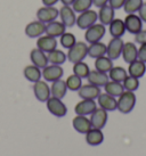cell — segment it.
Masks as SVG:
<instances>
[{
	"instance_id": "cb8c5ba5",
	"label": "cell",
	"mask_w": 146,
	"mask_h": 156,
	"mask_svg": "<svg viewBox=\"0 0 146 156\" xmlns=\"http://www.w3.org/2000/svg\"><path fill=\"white\" fill-rule=\"evenodd\" d=\"M87 80H88V83H91V84L100 88V87H104L108 82L110 78H108V73L99 72L97 69H95V71H90L89 75L87 76Z\"/></svg>"
},
{
	"instance_id": "4dcf8cb0",
	"label": "cell",
	"mask_w": 146,
	"mask_h": 156,
	"mask_svg": "<svg viewBox=\"0 0 146 156\" xmlns=\"http://www.w3.org/2000/svg\"><path fill=\"white\" fill-rule=\"evenodd\" d=\"M48 61L50 64H54V65H62L64 64L66 59H68V56L64 51H62L60 49H54L52 51H49L47 54Z\"/></svg>"
},
{
	"instance_id": "44dd1931",
	"label": "cell",
	"mask_w": 146,
	"mask_h": 156,
	"mask_svg": "<svg viewBox=\"0 0 146 156\" xmlns=\"http://www.w3.org/2000/svg\"><path fill=\"white\" fill-rule=\"evenodd\" d=\"M30 59L32 62V64L35 66H38L39 69H43L48 65V57L46 55V52H43L42 50H40L39 48H35L32 49L30 52Z\"/></svg>"
},
{
	"instance_id": "e575fe53",
	"label": "cell",
	"mask_w": 146,
	"mask_h": 156,
	"mask_svg": "<svg viewBox=\"0 0 146 156\" xmlns=\"http://www.w3.org/2000/svg\"><path fill=\"white\" fill-rule=\"evenodd\" d=\"M143 0H126L123 5V10L126 14H137L139 8L142 7Z\"/></svg>"
},
{
	"instance_id": "ba28073f",
	"label": "cell",
	"mask_w": 146,
	"mask_h": 156,
	"mask_svg": "<svg viewBox=\"0 0 146 156\" xmlns=\"http://www.w3.org/2000/svg\"><path fill=\"white\" fill-rule=\"evenodd\" d=\"M24 32H25L26 37H29L31 39L39 38V37L45 34V32H46V24L42 23L41 21H39V20L32 21V22L26 24Z\"/></svg>"
},
{
	"instance_id": "8992f818",
	"label": "cell",
	"mask_w": 146,
	"mask_h": 156,
	"mask_svg": "<svg viewBox=\"0 0 146 156\" xmlns=\"http://www.w3.org/2000/svg\"><path fill=\"white\" fill-rule=\"evenodd\" d=\"M58 15H60V9H57L54 6H43L37 10V20L41 21L45 24L57 20Z\"/></svg>"
},
{
	"instance_id": "30bf717a",
	"label": "cell",
	"mask_w": 146,
	"mask_h": 156,
	"mask_svg": "<svg viewBox=\"0 0 146 156\" xmlns=\"http://www.w3.org/2000/svg\"><path fill=\"white\" fill-rule=\"evenodd\" d=\"M108 111H105L103 108H96L94 112L90 114V123L91 126L95 128V129H103L104 126H106L108 123Z\"/></svg>"
},
{
	"instance_id": "b9f144b4",
	"label": "cell",
	"mask_w": 146,
	"mask_h": 156,
	"mask_svg": "<svg viewBox=\"0 0 146 156\" xmlns=\"http://www.w3.org/2000/svg\"><path fill=\"white\" fill-rule=\"evenodd\" d=\"M126 0H108V5L111 6L113 9H120L123 8V5H125Z\"/></svg>"
},
{
	"instance_id": "ab89813d",
	"label": "cell",
	"mask_w": 146,
	"mask_h": 156,
	"mask_svg": "<svg viewBox=\"0 0 146 156\" xmlns=\"http://www.w3.org/2000/svg\"><path fill=\"white\" fill-rule=\"evenodd\" d=\"M135 42L139 44H146V30L143 29L142 31H139L138 33L135 34Z\"/></svg>"
},
{
	"instance_id": "6da1fadb",
	"label": "cell",
	"mask_w": 146,
	"mask_h": 156,
	"mask_svg": "<svg viewBox=\"0 0 146 156\" xmlns=\"http://www.w3.org/2000/svg\"><path fill=\"white\" fill-rule=\"evenodd\" d=\"M118 111L122 114H129L136 105V95L133 91L125 90L118 97Z\"/></svg>"
},
{
	"instance_id": "7a4b0ae2",
	"label": "cell",
	"mask_w": 146,
	"mask_h": 156,
	"mask_svg": "<svg viewBox=\"0 0 146 156\" xmlns=\"http://www.w3.org/2000/svg\"><path fill=\"white\" fill-rule=\"evenodd\" d=\"M66 56H68V59L73 64L78 62H82L88 56V44L82 41H77L75 44L69 49Z\"/></svg>"
},
{
	"instance_id": "4fadbf2b",
	"label": "cell",
	"mask_w": 146,
	"mask_h": 156,
	"mask_svg": "<svg viewBox=\"0 0 146 156\" xmlns=\"http://www.w3.org/2000/svg\"><path fill=\"white\" fill-rule=\"evenodd\" d=\"M41 73H42V76L46 81H48V82H54V81H56V80H58V79H60L63 76L64 71H63L60 65L50 64V65H47L46 67H43Z\"/></svg>"
},
{
	"instance_id": "5bb4252c",
	"label": "cell",
	"mask_w": 146,
	"mask_h": 156,
	"mask_svg": "<svg viewBox=\"0 0 146 156\" xmlns=\"http://www.w3.org/2000/svg\"><path fill=\"white\" fill-rule=\"evenodd\" d=\"M78 95L81 99H97V97L100 95V88L94 86L91 83L82 84L81 88L78 90Z\"/></svg>"
},
{
	"instance_id": "d6a6232c",
	"label": "cell",
	"mask_w": 146,
	"mask_h": 156,
	"mask_svg": "<svg viewBox=\"0 0 146 156\" xmlns=\"http://www.w3.org/2000/svg\"><path fill=\"white\" fill-rule=\"evenodd\" d=\"M128 72L126 71L123 67L121 66H113L111 71L108 72V78L112 81H116V82H123V80L127 78Z\"/></svg>"
},
{
	"instance_id": "f35d334b",
	"label": "cell",
	"mask_w": 146,
	"mask_h": 156,
	"mask_svg": "<svg viewBox=\"0 0 146 156\" xmlns=\"http://www.w3.org/2000/svg\"><path fill=\"white\" fill-rule=\"evenodd\" d=\"M122 84H123L125 90L135 92V91L139 88V79L133 78V76H131V75H127V78L123 80Z\"/></svg>"
},
{
	"instance_id": "83f0119b",
	"label": "cell",
	"mask_w": 146,
	"mask_h": 156,
	"mask_svg": "<svg viewBox=\"0 0 146 156\" xmlns=\"http://www.w3.org/2000/svg\"><path fill=\"white\" fill-rule=\"evenodd\" d=\"M104 55H106V44H103L102 41L94 42L88 46V56H90L91 58L96 59Z\"/></svg>"
},
{
	"instance_id": "d4e9b609",
	"label": "cell",
	"mask_w": 146,
	"mask_h": 156,
	"mask_svg": "<svg viewBox=\"0 0 146 156\" xmlns=\"http://www.w3.org/2000/svg\"><path fill=\"white\" fill-rule=\"evenodd\" d=\"M127 72H128V75H131L133 78H143L144 74L146 73V63L139 61V59L131 62V63H129Z\"/></svg>"
},
{
	"instance_id": "7bdbcfd3",
	"label": "cell",
	"mask_w": 146,
	"mask_h": 156,
	"mask_svg": "<svg viewBox=\"0 0 146 156\" xmlns=\"http://www.w3.org/2000/svg\"><path fill=\"white\" fill-rule=\"evenodd\" d=\"M138 16L141 17L143 23H146V2H143L142 7L138 10Z\"/></svg>"
},
{
	"instance_id": "3957f363",
	"label": "cell",
	"mask_w": 146,
	"mask_h": 156,
	"mask_svg": "<svg viewBox=\"0 0 146 156\" xmlns=\"http://www.w3.org/2000/svg\"><path fill=\"white\" fill-rule=\"evenodd\" d=\"M97 21H98V14L96 10L90 8L78 15L75 25H78V27L81 29V30H87L88 27L94 25Z\"/></svg>"
},
{
	"instance_id": "5b68a950",
	"label": "cell",
	"mask_w": 146,
	"mask_h": 156,
	"mask_svg": "<svg viewBox=\"0 0 146 156\" xmlns=\"http://www.w3.org/2000/svg\"><path fill=\"white\" fill-rule=\"evenodd\" d=\"M46 105H47V109L49 111V113L56 117H63L68 114V107L60 98L50 97L46 101Z\"/></svg>"
},
{
	"instance_id": "e0dca14e",
	"label": "cell",
	"mask_w": 146,
	"mask_h": 156,
	"mask_svg": "<svg viewBox=\"0 0 146 156\" xmlns=\"http://www.w3.org/2000/svg\"><path fill=\"white\" fill-rule=\"evenodd\" d=\"M37 48L42 50L43 52L48 54L49 51H52V50L57 48V40L54 37L43 34L41 37H39L38 40H37Z\"/></svg>"
},
{
	"instance_id": "603a6c76",
	"label": "cell",
	"mask_w": 146,
	"mask_h": 156,
	"mask_svg": "<svg viewBox=\"0 0 146 156\" xmlns=\"http://www.w3.org/2000/svg\"><path fill=\"white\" fill-rule=\"evenodd\" d=\"M98 21L103 25H108L115 18V9H113L110 5H105L103 7H100L98 10Z\"/></svg>"
},
{
	"instance_id": "8d00e7d4",
	"label": "cell",
	"mask_w": 146,
	"mask_h": 156,
	"mask_svg": "<svg viewBox=\"0 0 146 156\" xmlns=\"http://www.w3.org/2000/svg\"><path fill=\"white\" fill-rule=\"evenodd\" d=\"M65 83H66L68 90L78 91L82 86V79L79 78L75 74H72V75H70L69 78L65 80Z\"/></svg>"
},
{
	"instance_id": "836d02e7",
	"label": "cell",
	"mask_w": 146,
	"mask_h": 156,
	"mask_svg": "<svg viewBox=\"0 0 146 156\" xmlns=\"http://www.w3.org/2000/svg\"><path fill=\"white\" fill-rule=\"evenodd\" d=\"M90 73V69L89 65L85 63V62H78L73 64V74L78 75L79 78L81 79H87V76Z\"/></svg>"
},
{
	"instance_id": "4316f807",
	"label": "cell",
	"mask_w": 146,
	"mask_h": 156,
	"mask_svg": "<svg viewBox=\"0 0 146 156\" xmlns=\"http://www.w3.org/2000/svg\"><path fill=\"white\" fill-rule=\"evenodd\" d=\"M86 141L90 146H98L104 141V134L100 129L91 128L86 133Z\"/></svg>"
},
{
	"instance_id": "7c38bea8",
	"label": "cell",
	"mask_w": 146,
	"mask_h": 156,
	"mask_svg": "<svg viewBox=\"0 0 146 156\" xmlns=\"http://www.w3.org/2000/svg\"><path fill=\"white\" fill-rule=\"evenodd\" d=\"M58 17L60 18V22L66 27H72L75 25V22H77V13L73 10L72 6H64L63 5V7L60 9Z\"/></svg>"
},
{
	"instance_id": "d590c367",
	"label": "cell",
	"mask_w": 146,
	"mask_h": 156,
	"mask_svg": "<svg viewBox=\"0 0 146 156\" xmlns=\"http://www.w3.org/2000/svg\"><path fill=\"white\" fill-rule=\"evenodd\" d=\"M60 42L62 44V47L65 48L69 50L70 48L73 47L75 42H77V39H75V35L71 33V32H65L60 37Z\"/></svg>"
},
{
	"instance_id": "8fae6325",
	"label": "cell",
	"mask_w": 146,
	"mask_h": 156,
	"mask_svg": "<svg viewBox=\"0 0 146 156\" xmlns=\"http://www.w3.org/2000/svg\"><path fill=\"white\" fill-rule=\"evenodd\" d=\"M33 92H35V98L41 103H46L52 96L50 95V87L47 84V81H42V80H39L35 82Z\"/></svg>"
},
{
	"instance_id": "277c9868",
	"label": "cell",
	"mask_w": 146,
	"mask_h": 156,
	"mask_svg": "<svg viewBox=\"0 0 146 156\" xmlns=\"http://www.w3.org/2000/svg\"><path fill=\"white\" fill-rule=\"evenodd\" d=\"M106 33V27L102 23H95L94 25L88 27L85 32V40L88 44H94L98 42L104 38Z\"/></svg>"
},
{
	"instance_id": "f546056e",
	"label": "cell",
	"mask_w": 146,
	"mask_h": 156,
	"mask_svg": "<svg viewBox=\"0 0 146 156\" xmlns=\"http://www.w3.org/2000/svg\"><path fill=\"white\" fill-rule=\"evenodd\" d=\"M113 67V61L106 55L100 56L96 58L95 61V69L99 71V72H104V73H108L111 69Z\"/></svg>"
},
{
	"instance_id": "f1b7e54d",
	"label": "cell",
	"mask_w": 146,
	"mask_h": 156,
	"mask_svg": "<svg viewBox=\"0 0 146 156\" xmlns=\"http://www.w3.org/2000/svg\"><path fill=\"white\" fill-rule=\"evenodd\" d=\"M23 74H24V76L27 81H30V82H37L40 80V78L42 76V73H41V71L39 69L38 66L35 65H27L25 66V69L23 71Z\"/></svg>"
},
{
	"instance_id": "74e56055",
	"label": "cell",
	"mask_w": 146,
	"mask_h": 156,
	"mask_svg": "<svg viewBox=\"0 0 146 156\" xmlns=\"http://www.w3.org/2000/svg\"><path fill=\"white\" fill-rule=\"evenodd\" d=\"M93 0H75L72 5V8L75 13H82L91 8Z\"/></svg>"
},
{
	"instance_id": "484cf974",
	"label": "cell",
	"mask_w": 146,
	"mask_h": 156,
	"mask_svg": "<svg viewBox=\"0 0 146 156\" xmlns=\"http://www.w3.org/2000/svg\"><path fill=\"white\" fill-rule=\"evenodd\" d=\"M66 91H68V87H66V83L64 80L58 79L52 83L50 86V95L52 97H56V98H64L66 95Z\"/></svg>"
},
{
	"instance_id": "ac0fdd59",
	"label": "cell",
	"mask_w": 146,
	"mask_h": 156,
	"mask_svg": "<svg viewBox=\"0 0 146 156\" xmlns=\"http://www.w3.org/2000/svg\"><path fill=\"white\" fill-rule=\"evenodd\" d=\"M72 126L77 132L83 133V134H86L87 132L93 128L90 123V120L87 116H85V115H77V116L72 120Z\"/></svg>"
},
{
	"instance_id": "ffe728a7",
	"label": "cell",
	"mask_w": 146,
	"mask_h": 156,
	"mask_svg": "<svg viewBox=\"0 0 146 156\" xmlns=\"http://www.w3.org/2000/svg\"><path fill=\"white\" fill-rule=\"evenodd\" d=\"M66 32V26L60 21H52L46 24V32L45 34H48L54 38H60V35Z\"/></svg>"
},
{
	"instance_id": "52a82bcc",
	"label": "cell",
	"mask_w": 146,
	"mask_h": 156,
	"mask_svg": "<svg viewBox=\"0 0 146 156\" xmlns=\"http://www.w3.org/2000/svg\"><path fill=\"white\" fill-rule=\"evenodd\" d=\"M123 40L122 38H112L110 42L106 44V56L110 57L112 61H115L122 54L123 48Z\"/></svg>"
},
{
	"instance_id": "1f68e13d",
	"label": "cell",
	"mask_w": 146,
	"mask_h": 156,
	"mask_svg": "<svg viewBox=\"0 0 146 156\" xmlns=\"http://www.w3.org/2000/svg\"><path fill=\"white\" fill-rule=\"evenodd\" d=\"M104 90L106 94L113 96V97H119V96L125 91V88H123V84L121 82H116V81H110L104 86Z\"/></svg>"
},
{
	"instance_id": "60d3db41",
	"label": "cell",
	"mask_w": 146,
	"mask_h": 156,
	"mask_svg": "<svg viewBox=\"0 0 146 156\" xmlns=\"http://www.w3.org/2000/svg\"><path fill=\"white\" fill-rule=\"evenodd\" d=\"M138 59L146 63V44H143L138 48Z\"/></svg>"
},
{
	"instance_id": "9a60e30c",
	"label": "cell",
	"mask_w": 146,
	"mask_h": 156,
	"mask_svg": "<svg viewBox=\"0 0 146 156\" xmlns=\"http://www.w3.org/2000/svg\"><path fill=\"white\" fill-rule=\"evenodd\" d=\"M97 103H98L99 107L100 108L105 109L108 112H113L118 108V100H116L115 97L108 95L106 92L102 94L97 97Z\"/></svg>"
},
{
	"instance_id": "9c48e42d",
	"label": "cell",
	"mask_w": 146,
	"mask_h": 156,
	"mask_svg": "<svg viewBox=\"0 0 146 156\" xmlns=\"http://www.w3.org/2000/svg\"><path fill=\"white\" fill-rule=\"evenodd\" d=\"M127 32L131 34H136L139 31L143 30V21L138 16V14H127V16L123 20Z\"/></svg>"
},
{
	"instance_id": "2e32d148",
	"label": "cell",
	"mask_w": 146,
	"mask_h": 156,
	"mask_svg": "<svg viewBox=\"0 0 146 156\" xmlns=\"http://www.w3.org/2000/svg\"><path fill=\"white\" fill-rule=\"evenodd\" d=\"M97 108L96 101L94 99H82L80 100L75 107H74V112L77 115H90L95 109Z\"/></svg>"
},
{
	"instance_id": "bcb514c9",
	"label": "cell",
	"mask_w": 146,
	"mask_h": 156,
	"mask_svg": "<svg viewBox=\"0 0 146 156\" xmlns=\"http://www.w3.org/2000/svg\"><path fill=\"white\" fill-rule=\"evenodd\" d=\"M60 1L64 5V6H72L73 2H74L75 0H60Z\"/></svg>"
},
{
	"instance_id": "ee69618b",
	"label": "cell",
	"mask_w": 146,
	"mask_h": 156,
	"mask_svg": "<svg viewBox=\"0 0 146 156\" xmlns=\"http://www.w3.org/2000/svg\"><path fill=\"white\" fill-rule=\"evenodd\" d=\"M108 4V0H93V6L97 7V8H100L105 5Z\"/></svg>"
},
{
	"instance_id": "d6986e66",
	"label": "cell",
	"mask_w": 146,
	"mask_h": 156,
	"mask_svg": "<svg viewBox=\"0 0 146 156\" xmlns=\"http://www.w3.org/2000/svg\"><path fill=\"white\" fill-rule=\"evenodd\" d=\"M121 56H122L123 61L127 64L138 59V48L136 46V44H133V42H125L123 48H122Z\"/></svg>"
},
{
	"instance_id": "f6af8a7d",
	"label": "cell",
	"mask_w": 146,
	"mask_h": 156,
	"mask_svg": "<svg viewBox=\"0 0 146 156\" xmlns=\"http://www.w3.org/2000/svg\"><path fill=\"white\" fill-rule=\"evenodd\" d=\"M60 0H41L43 6H55Z\"/></svg>"
},
{
	"instance_id": "7402d4cb",
	"label": "cell",
	"mask_w": 146,
	"mask_h": 156,
	"mask_svg": "<svg viewBox=\"0 0 146 156\" xmlns=\"http://www.w3.org/2000/svg\"><path fill=\"white\" fill-rule=\"evenodd\" d=\"M108 32L112 35V38H122L127 30L123 20L121 18H114L110 24H108Z\"/></svg>"
}]
</instances>
